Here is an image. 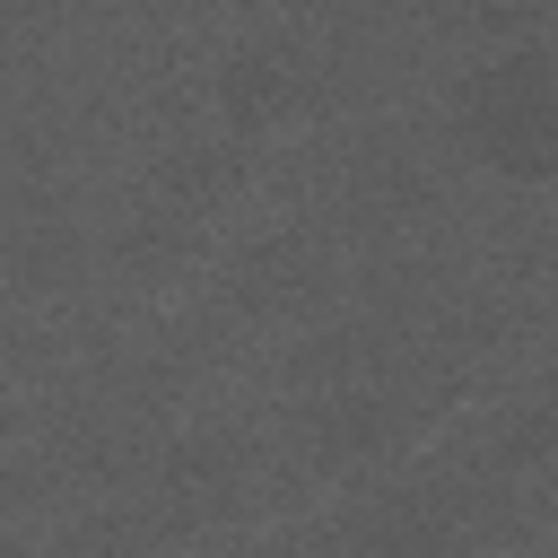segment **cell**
<instances>
[{"instance_id": "6da1fadb", "label": "cell", "mask_w": 558, "mask_h": 558, "mask_svg": "<svg viewBox=\"0 0 558 558\" xmlns=\"http://www.w3.org/2000/svg\"><path fill=\"white\" fill-rule=\"evenodd\" d=\"M445 122L471 166H488L514 192L558 201V44L549 35H514L480 61H462Z\"/></svg>"}, {"instance_id": "7a4b0ae2", "label": "cell", "mask_w": 558, "mask_h": 558, "mask_svg": "<svg viewBox=\"0 0 558 558\" xmlns=\"http://www.w3.org/2000/svg\"><path fill=\"white\" fill-rule=\"evenodd\" d=\"M209 113H218V140L235 148H279L296 131H314L331 113V52L323 35L305 26H244L218 70H209Z\"/></svg>"}, {"instance_id": "3957f363", "label": "cell", "mask_w": 558, "mask_h": 558, "mask_svg": "<svg viewBox=\"0 0 558 558\" xmlns=\"http://www.w3.org/2000/svg\"><path fill=\"white\" fill-rule=\"evenodd\" d=\"M218 288H227V305H235L253 331H314V323L340 305V244H331L323 227H305V218L262 227L253 244L227 253Z\"/></svg>"}, {"instance_id": "277c9868", "label": "cell", "mask_w": 558, "mask_h": 558, "mask_svg": "<svg viewBox=\"0 0 558 558\" xmlns=\"http://www.w3.org/2000/svg\"><path fill=\"white\" fill-rule=\"evenodd\" d=\"M349 558H506V506L471 480H427L357 514Z\"/></svg>"}, {"instance_id": "5b68a950", "label": "cell", "mask_w": 558, "mask_h": 558, "mask_svg": "<svg viewBox=\"0 0 558 558\" xmlns=\"http://www.w3.org/2000/svg\"><path fill=\"white\" fill-rule=\"evenodd\" d=\"M209 235H218L209 218H192V209H174V201L140 192V201H131V218H122V235L105 244V270H113L131 296H174L183 279H201Z\"/></svg>"}, {"instance_id": "8992f818", "label": "cell", "mask_w": 558, "mask_h": 558, "mask_svg": "<svg viewBox=\"0 0 558 558\" xmlns=\"http://www.w3.org/2000/svg\"><path fill=\"white\" fill-rule=\"evenodd\" d=\"M0 558H44V549H35V532H26V523H0Z\"/></svg>"}, {"instance_id": "52a82bcc", "label": "cell", "mask_w": 558, "mask_h": 558, "mask_svg": "<svg viewBox=\"0 0 558 558\" xmlns=\"http://www.w3.org/2000/svg\"><path fill=\"white\" fill-rule=\"evenodd\" d=\"M192 558H270L262 541H218V549H192Z\"/></svg>"}]
</instances>
